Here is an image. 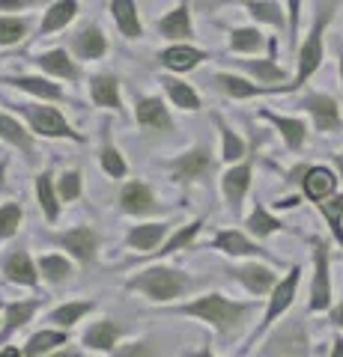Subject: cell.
Here are the masks:
<instances>
[{"instance_id":"cell-28","label":"cell","mask_w":343,"mask_h":357,"mask_svg":"<svg viewBox=\"0 0 343 357\" xmlns=\"http://www.w3.org/2000/svg\"><path fill=\"white\" fill-rule=\"evenodd\" d=\"M75 51H78L81 60H98V57H105L108 42L102 36V30H98V27H84L78 36H75Z\"/></svg>"},{"instance_id":"cell-22","label":"cell","mask_w":343,"mask_h":357,"mask_svg":"<svg viewBox=\"0 0 343 357\" xmlns=\"http://www.w3.org/2000/svg\"><path fill=\"white\" fill-rule=\"evenodd\" d=\"M119 333H123L119 325H114L110 319H102L84 331V345H90L96 351H114L119 342Z\"/></svg>"},{"instance_id":"cell-9","label":"cell","mask_w":343,"mask_h":357,"mask_svg":"<svg viewBox=\"0 0 343 357\" xmlns=\"http://www.w3.org/2000/svg\"><path fill=\"white\" fill-rule=\"evenodd\" d=\"M215 86L221 89L224 96L230 98H254V96H272V93H290V84L284 86H263V84H251L239 75H227V72H218L215 77Z\"/></svg>"},{"instance_id":"cell-23","label":"cell","mask_w":343,"mask_h":357,"mask_svg":"<svg viewBox=\"0 0 343 357\" xmlns=\"http://www.w3.org/2000/svg\"><path fill=\"white\" fill-rule=\"evenodd\" d=\"M110 13H114L117 27L126 39H140L143 36V24H140L138 9H135L131 0H114V3H110Z\"/></svg>"},{"instance_id":"cell-24","label":"cell","mask_w":343,"mask_h":357,"mask_svg":"<svg viewBox=\"0 0 343 357\" xmlns=\"http://www.w3.org/2000/svg\"><path fill=\"white\" fill-rule=\"evenodd\" d=\"M164 236H168V223H143V227H135L129 232V244L135 250L156 253V248L161 244Z\"/></svg>"},{"instance_id":"cell-46","label":"cell","mask_w":343,"mask_h":357,"mask_svg":"<svg viewBox=\"0 0 343 357\" xmlns=\"http://www.w3.org/2000/svg\"><path fill=\"white\" fill-rule=\"evenodd\" d=\"M102 167H105V173L114 176V178H123V176H126V161H123V155H119L114 146H110L108 137H105V146H102Z\"/></svg>"},{"instance_id":"cell-11","label":"cell","mask_w":343,"mask_h":357,"mask_svg":"<svg viewBox=\"0 0 343 357\" xmlns=\"http://www.w3.org/2000/svg\"><path fill=\"white\" fill-rule=\"evenodd\" d=\"M57 244L69 250L75 259L93 262V259H96V250H98V236H96L90 227H75V229H69V232H60Z\"/></svg>"},{"instance_id":"cell-7","label":"cell","mask_w":343,"mask_h":357,"mask_svg":"<svg viewBox=\"0 0 343 357\" xmlns=\"http://www.w3.org/2000/svg\"><path fill=\"white\" fill-rule=\"evenodd\" d=\"M331 304V277H328V248L314 238V286H311V312H323Z\"/></svg>"},{"instance_id":"cell-39","label":"cell","mask_w":343,"mask_h":357,"mask_svg":"<svg viewBox=\"0 0 343 357\" xmlns=\"http://www.w3.org/2000/svg\"><path fill=\"white\" fill-rule=\"evenodd\" d=\"M319 211H323V218L328 220V227H331V232H335L337 244L343 248V194L323 199V203H319Z\"/></svg>"},{"instance_id":"cell-17","label":"cell","mask_w":343,"mask_h":357,"mask_svg":"<svg viewBox=\"0 0 343 357\" xmlns=\"http://www.w3.org/2000/svg\"><path fill=\"white\" fill-rule=\"evenodd\" d=\"M135 116H138V126H143V128H152V131H170L173 128L168 107L161 105V98H138Z\"/></svg>"},{"instance_id":"cell-29","label":"cell","mask_w":343,"mask_h":357,"mask_svg":"<svg viewBox=\"0 0 343 357\" xmlns=\"http://www.w3.org/2000/svg\"><path fill=\"white\" fill-rule=\"evenodd\" d=\"M159 33L164 39H188L191 36V15H188V6H176L168 18L159 21Z\"/></svg>"},{"instance_id":"cell-20","label":"cell","mask_w":343,"mask_h":357,"mask_svg":"<svg viewBox=\"0 0 343 357\" xmlns=\"http://www.w3.org/2000/svg\"><path fill=\"white\" fill-rule=\"evenodd\" d=\"M119 206H123L129 215H149L156 211V197L143 182H129L119 194Z\"/></svg>"},{"instance_id":"cell-44","label":"cell","mask_w":343,"mask_h":357,"mask_svg":"<svg viewBox=\"0 0 343 357\" xmlns=\"http://www.w3.org/2000/svg\"><path fill=\"white\" fill-rule=\"evenodd\" d=\"M203 229V220H194V223H188V227H182L180 232H176V236L168 241V244H161V256H170L173 250H180V248H185V244H191L194 241V236H197V232H200Z\"/></svg>"},{"instance_id":"cell-55","label":"cell","mask_w":343,"mask_h":357,"mask_svg":"<svg viewBox=\"0 0 343 357\" xmlns=\"http://www.w3.org/2000/svg\"><path fill=\"white\" fill-rule=\"evenodd\" d=\"M0 357H24V354H21L18 349H3V351H0Z\"/></svg>"},{"instance_id":"cell-16","label":"cell","mask_w":343,"mask_h":357,"mask_svg":"<svg viewBox=\"0 0 343 357\" xmlns=\"http://www.w3.org/2000/svg\"><path fill=\"white\" fill-rule=\"evenodd\" d=\"M0 140H6V143H13L15 149L24 152V158L27 164H36V146H33V137L27 134V128L21 126V122L15 116H6V114H0Z\"/></svg>"},{"instance_id":"cell-51","label":"cell","mask_w":343,"mask_h":357,"mask_svg":"<svg viewBox=\"0 0 343 357\" xmlns=\"http://www.w3.org/2000/svg\"><path fill=\"white\" fill-rule=\"evenodd\" d=\"M331 321H335L337 328H343V304H337L335 310H331Z\"/></svg>"},{"instance_id":"cell-33","label":"cell","mask_w":343,"mask_h":357,"mask_svg":"<svg viewBox=\"0 0 343 357\" xmlns=\"http://www.w3.org/2000/svg\"><path fill=\"white\" fill-rule=\"evenodd\" d=\"M57 345H66V331H39L24 345V357H42L54 351Z\"/></svg>"},{"instance_id":"cell-56","label":"cell","mask_w":343,"mask_h":357,"mask_svg":"<svg viewBox=\"0 0 343 357\" xmlns=\"http://www.w3.org/2000/svg\"><path fill=\"white\" fill-rule=\"evenodd\" d=\"M194 357H215V354H212V351H209V349H203V351H197Z\"/></svg>"},{"instance_id":"cell-37","label":"cell","mask_w":343,"mask_h":357,"mask_svg":"<svg viewBox=\"0 0 343 357\" xmlns=\"http://www.w3.org/2000/svg\"><path fill=\"white\" fill-rule=\"evenodd\" d=\"M263 33L260 30H254V27H239L230 33V51H236V54H257L263 48Z\"/></svg>"},{"instance_id":"cell-53","label":"cell","mask_w":343,"mask_h":357,"mask_svg":"<svg viewBox=\"0 0 343 357\" xmlns=\"http://www.w3.org/2000/svg\"><path fill=\"white\" fill-rule=\"evenodd\" d=\"M6 188V161H0V191Z\"/></svg>"},{"instance_id":"cell-38","label":"cell","mask_w":343,"mask_h":357,"mask_svg":"<svg viewBox=\"0 0 343 357\" xmlns=\"http://www.w3.org/2000/svg\"><path fill=\"white\" fill-rule=\"evenodd\" d=\"M248 232L251 236H257V238H265V236H272V232H278V229H284V223L278 220V218H272L269 211H265L263 206H257L251 211V218H248Z\"/></svg>"},{"instance_id":"cell-49","label":"cell","mask_w":343,"mask_h":357,"mask_svg":"<svg viewBox=\"0 0 343 357\" xmlns=\"http://www.w3.org/2000/svg\"><path fill=\"white\" fill-rule=\"evenodd\" d=\"M117 357H156V351L147 342H131V345H119Z\"/></svg>"},{"instance_id":"cell-31","label":"cell","mask_w":343,"mask_h":357,"mask_svg":"<svg viewBox=\"0 0 343 357\" xmlns=\"http://www.w3.org/2000/svg\"><path fill=\"white\" fill-rule=\"evenodd\" d=\"M36 199H39V208L45 211L48 220H57L60 215V194L54 188V176L51 173H42L36 178Z\"/></svg>"},{"instance_id":"cell-25","label":"cell","mask_w":343,"mask_h":357,"mask_svg":"<svg viewBox=\"0 0 343 357\" xmlns=\"http://www.w3.org/2000/svg\"><path fill=\"white\" fill-rule=\"evenodd\" d=\"M75 13H78V3H75V0H57V3H54L45 13V18H42L39 36H51V33L63 30L75 18Z\"/></svg>"},{"instance_id":"cell-36","label":"cell","mask_w":343,"mask_h":357,"mask_svg":"<svg viewBox=\"0 0 343 357\" xmlns=\"http://www.w3.org/2000/svg\"><path fill=\"white\" fill-rule=\"evenodd\" d=\"M164 89L170 93V98H173V105L176 107H182V110H200V98H197V93L188 84H182V81H176V77H164Z\"/></svg>"},{"instance_id":"cell-1","label":"cell","mask_w":343,"mask_h":357,"mask_svg":"<svg viewBox=\"0 0 343 357\" xmlns=\"http://www.w3.org/2000/svg\"><path fill=\"white\" fill-rule=\"evenodd\" d=\"M176 312H180V316L203 319L218 333L230 337V333H236L242 328V321H245V316L251 312V304H236V301H227L224 295H203L185 307H176Z\"/></svg>"},{"instance_id":"cell-14","label":"cell","mask_w":343,"mask_h":357,"mask_svg":"<svg viewBox=\"0 0 343 357\" xmlns=\"http://www.w3.org/2000/svg\"><path fill=\"white\" fill-rule=\"evenodd\" d=\"M173 173H176L180 182H197V178H206L209 173H212V158H209V149L197 146L188 155H182V158H176L173 161Z\"/></svg>"},{"instance_id":"cell-47","label":"cell","mask_w":343,"mask_h":357,"mask_svg":"<svg viewBox=\"0 0 343 357\" xmlns=\"http://www.w3.org/2000/svg\"><path fill=\"white\" fill-rule=\"evenodd\" d=\"M57 194H60V199H66V203L78 199V197H81V173H78V170L63 173V176L57 178Z\"/></svg>"},{"instance_id":"cell-12","label":"cell","mask_w":343,"mask_h":357,"mask_svg":"<svg viewBox=\"0 0 343 357\" xmlns=\"http://www.w3.org/2000/svg\"><path fill=\"white\" fill-rule=\"evenodd\" d=\"M335 188H337V173L328 170V167H311L305 170V178H302V191L311 203H323V199L335 197Z\"/></svg>"},{"instance_id":"cell-21","label":"cell","mask_w":343,"mask_h":357,"mask_svg":"<svg viewBox=\"0 0 343 357\" xmlns=\"http://www.w3.org/2000/svg\"><path fill=\"white\" fill-rule=\"evenodd\" d=\"M215 248H218L221 253H227V256H269V253L260 248V244H254L248 236H242V232H236V229L218 232Z\"/></svg>"},{"instance_id":"cell-40","label":"cell","mask_w":343,"mask_h":357,"mask_svg":"<svg viewBox=\"0 0 343 357\" xmlns=\"http://www.w3.org/2000/svg\"><path fill=\"white\" fill-rule=\"evenodd\" d=\"M39 274L45 277L48 283H63L66 277L72 274V265H69V259L66 256H42L39 259Z\"/></svg>"},{"instance_id":"cell-42","label":"cell","mask_w":343,"mask_h":357,"mask_svg":"<svg viewBox=\"0 0 343 357\" xmlns=\"http://www.w3.org/2000/svg\"><path fill=\"white\" fill-rule=\"evenodd\" d=\"M218 128H221V140H224V149H221V155H224V161L236 164L239 158H245V143H242V137L224 126V119H218Z\"/></svg>"},{"instance_id":"cell-35","label":"cell","mask_w":343,"mask_h":357,"mask_svg":"<svg viewBox=\"0 0 343 357\" xmlns=\"http://www.w3.org/2000/svg\"><path fill=\"white\" fill-rule=\"evenodd\" d=\"M96 307V301H72V304H63L51 312V321L57 328H72L75 321H81L87 312H90Z\"/></svg>"},{"instance_id":"cell-2","label":"cell","mask_w":343,"mask_h":357,"mask_svg":"<svg viewBox=\"0 0 343 357\" xmlns=\"http://www.w3.org/2000/svg\"><path fill=\"white\" fill-rule=\"evenodd\" d=\"M126 289L143 292L149 301H156V304H168V301L180 298L191 289V277H185L182 271H173V268L159 265V268H149V271H143V274L129 277Z\"/></svg>"},{"instance_id":"cell-34","label":"cell","mask_w":343,"mask_h":357,"mask_svg":"<svg viewBox=\"0 0 343 357\" xmlns=\"http://www.w3.org/2000/svg\"><path fill=\"white\" fill-rule=\"evenodd\" d=\"M239 66L245 72H251L257 81L265 86V84H278V81H286V72L281 69L275 60H239ZM281 86V84H278Z\"/></svg>"},{"instance_id":"cell-5","label":"cell","mask_w":343,"mask_h":357,"mask_svg":"<svg viewBox=\"0 0 343 357\" xmlns=\"http://www.w3.org/2000/svg\"><path fill=\"white\" fill-rule=\"evenodd\" d=\"M21 114L30 119V126L42 137H69V140H84L78 131H72V126L63 119L60 110L45 107V105H21Z\"/></svg>"},{"instance_id":"cell-10","label":"cell","mask_w":343,"mask_h":357,"mask_svg":"<svg viewBox=\"0 0 343 357\" xmlns=\"http://www.w3.org/2000/svg\"><path fill=\"white\" fill-rule=\"evenodd\" d=\"M221 188H224V197H227V206L233 215H239L242 208V199H245L248 188H251V161H242V164H233L230 170L221 178Z\"/></svg>"},{"instance_id":"cell-54","label":"cell","mask_w":343,"mask_h":357,"mask_svg":"<svg viewBox=\"0 0 343 357\" xmlns=\"http://www.w3.org/2000/svg\"><path fill=\"white\" fill-rule=\"evenodd\" d=\"M42 357H81L78 351H69V349H66V351H57V354H42Z\"/></svg>"},{"instance_id":"cell-30","label":"cell","mask_w":343,"mask_h":357,"mask_svg":"<svg viewBox=\"0 0 343 357\" xmlns=\"http://www.w3.org/2000/svg\"><path fill=\"white\" fill-rule=\"evenodd\" d=\"M90 96H93V102L98 107L119 110V86H117V77L114 75H98V77H93Z\"/></svg>"},{"instance_id":"cell-18","label":"cell","mask_w":343,"mask_h":357,"mask_svg":"<svg viewBox=\"0 0 343 357\" xmlns=\"http://www.w3.org/2000/svg\"><path fill=\"white\" fill-rule=\"evenodd\" d=\"M159 60H161V66H168V69H173V72H191L203 60H209V54L191 48V45H173V48L161 51Z\"/></svg>"},{"instance_id":"cell-52","label":"cell","mask_w":343,"mask_h":357,"mask_svg":"<svg viewBox=\"0 0 343 357\" xmlns=\"http://www.w3.org/2000/svg\"><path fill=\"white\" fill-rule=\"evenodd\" d=\"M331 357H343V340H335V349H331Z\"/></svg>"},{"instance_id":"cell-13","label":"cell","mask_w":343,"mask_h":357,"mask_svg":"<svg viewBox=\"0 0 343 357\" xmlns=\"http://www.w3.org/2000/svg\"><path fill=\"white\" fill-rule=\"evenodd\" d=\"M230 274H233L251 295H265V292H272V289L278 286V274H275L272 268H265V265H239Z\"/></svg>"},{"instance_id":"cell-4","label":"cell","mask_w":343,"mask_h":357,"mask_svg":"<svg viewBox=\"0 0 343 357\" xmlns=\"http://www.w3.org/2000/svg\"><path fill=\"white\" fill-rule=\"evenodd\" d=\"M260 357H307V333L298 319L286 321L281 331H275Z\"/></svg>"},{"instance_id":"cell-48","label":"cell","mask_w":343,"mask_h":357,"mask_svg":"<svg viewBox=\"0 0 343 357\" xmlns=\"http://www.w3.org/2000/svg\"><path fill=\"white\" fill-rule=\"evenodd\" d=\"M286 15H290V21H286V30H290V45H295V39H298V21H302V0H286Z\"/></svg>"},{"instance_id":"cell-19","label":"cell","mask_w":343,"mask_h":357,"mask_svg":"<svg viewBox=\"0 0 343 357\" xmlns=\"http://www.w3.org/2000/svg\"><path fill=\"white\" fill-rule=\"evenodd\" d=\"M263 119H269L275 128L281 131V137H284V143L290 146L293 152H298L305 146V137H307V126L302 119H295V116H278V114H272V110H263L260 114Z\"/></svg>"},{"instance_id":"cell-26","label":"cell","mask_w":343,"mask_h":357,"mask_svg":"<svg viewBox=\"0 0 343 357\" xmlns=\"http://www.w3.org/2000/svg\"><path fill=\"white\" fill-rule=\"evenodd\" d=\"M42 304H45V298H36V301H18V304H9L6 307V328L0 333V342H3L9 333H15L18 328H24L27 321L33 319V312H36Z\"/></svg>"},{"instance_id":"cell-58","label":"cell","mask_w":343,"mask_h":357,"mask_svg":"<svg viewBox=\"0 0 343 357\" xmlns=\"http://www.w3.org/2000/svg\"><path fill=\"white\" fill-rule=\"evenodd\" d=\"M337 164H340V170H343V155H340V158H337Z\"/></svg>"},{"instance_id":"cell-50","label":"cell","mask_w":343,"mask_h":357,"mask_svg":"<svg viewBox=\"0 0 343 357\" xmlns=\"http://www.w3.org/2000/svg\"><path fill=\"white\" fill-rule=\"evenodd\" d=\"M30 3H39V0H0V9L3 13H18V9H24Z\"/></svg>"},{"instance_id":"cell-27","label":"cell","mask_w":343,"mask_h":357,"mask_svg":"<svg viewBox=\"0 0 343 357\" xmlns=\"http://www.w3.org/2000/svg\"><path fill=\"white\" fill-rule=\"evenodd\" d=\"M36 66L42 72H48V75H57V77H66V81H75L78 77V69H75V63L72 57L66 51H48V54H39L36 57Z\"/></svg>"},{"instance_id":"cell-8","label":"cell","mask_w":343,"mask_h":357,"mask_svg":"<svg viewBox=\"0 0 343 357\" xmlns=\"http://www.w3.org/2000/svg\"><path fill=\"white\" fill-rule=\"evenodd\" d=\"M302 107L314 116L316 131H323V134H328V131H340V126H343L340 107H337V102H335L331 96H326V93H311V96H305Z\"/></svg>"},{"instance_id":"cell-57","label":"cell","mask_w":343,"mask_h":357,"mask_svg":"<svg viewBox=\"0 0 343 357\" xmlns=\"http://www.w3.org/2000/svg\"><path fill=\"white\" fill-rule=\"evenodd\" d=\"M340 81H343V54H340Z\"/></svg>"},{"instance_id":"cell-15","label":"cell","mask_w":343,"mask_h":357,"mask_svg":"<svg viewBox=\"0 0 343 357\" xmlns=\"http://www.w3.org/2000/svg\"><path fill=\"white\" fill-rule=\"evenodd\" d=\"M3 274H6L13 283H21V286H36V283H39V271L33 268L30 253H27L24 248H15L13 253H6V259H3Z\"/></svg>"},{"instance_id":"cell-45","label":"cell","mask_w":343,"mask_h":357,"mask_svg":"<svg viewBox=\"0 0 343 357\" xmlns=\"http://www.w3.org/2000/svg\"><path fill=\"white\" fill-rule=\"evenodd\" d=\"M27 21L24 18H0V45H15L24 39Z\"/></svg>"},{"instance_id":"cell-43","label":"cell","mask_w":343,"mask_h":357,"mask_svg":"<svg viewBox=\"0 0 343 357\" xmlns=\"http://www.w3.org/2000/svg\"><path fill=\"white\" fill-rule=\"evenodd\" d=\"M21 220H24V208H21V203H6L0 206V238H9L15 236Z\"/></svg>"},{"instance_id":"cell-41","label":"cell","mask_w":343,"mask_h":357,"mask_svg":"<svg viewBox=\"0 0 343 357\" xmlns=\"http://www.w3.org/2000/svg\"><path fill=\"white\" fill-rule=\"evenodd\" d=\"M245 6L251 9V15L257 21H265V24H272V27H284V13L272 0H248Z\"/></svg>"},{"instance_id":"cell-32","label":"cell","mask_w":343,"mask_h":357,"mask_svg":"<svg viewBox=\"0 0 343 357\" xmlns=\"http://www.w3.org/2000/svg\"><path fill=\"white\" fill-rule=\"evenodd\" d=\"M9 84H15L18 89H24V93H33V96H39V98H48V102H63L66 93L57 86V84H51L45 81V77H13Z\"/></svg>"},{"instance_id":"cell-6","label":"cell","mask_w":343,"mask_h":357,"mask_svg":"<svg viewBox=\"0 0 343 357\" xmlns=\"http://www.w3.org/2000/svg\"><path fill=\"white\" fill-rule=\"evenodd\" d=\"M298 274H302V268H290V274L284 277V280H278V286L272 289V298H269V307H265V316H263V321H260V328H257V333L254 337H260V333L272 325L275 319H281L286 310L293 307V301H295V289H298Z\"/></svg>"},{"instance_id":"cell-3","label":"cell","mask_w":343,"mask_h":357,"mask_svg":"<svg viewBox=\"0 0 343 357\" xmlns=\"http://www.w3.org/2000/svg\"><path fill=\"white\" fill-rule=\"evenodd\" d=\"M328 21H331V9H328V6H319L314 27H311V33H307L305 45L298 48V72H295V77H293L290 89H298V86L307 81V77H311V75L319 69V66H323V57H326V27H328Z\"/></svg>"}]
</instances>
